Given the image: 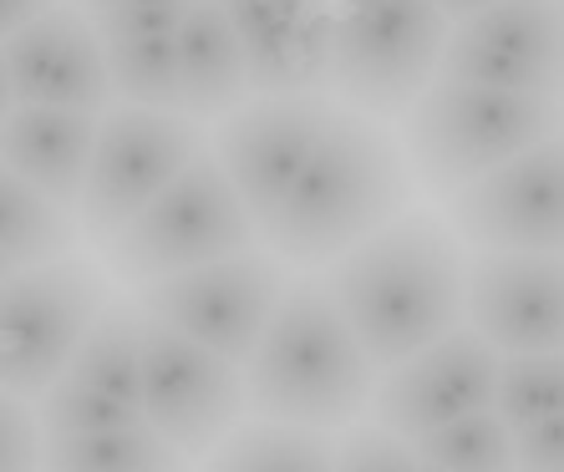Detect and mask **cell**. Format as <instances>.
Listing matches in <instances>:
<instances>
[{
	"instance_id": "1",
	"label": "cell",
	"mask_w": 564,
	"mask_h": 472,
	"mask_svg": "<svg viewBox=\"0 0 564 472\" xmlns=\"http://www.w3.org/2000/svg\"><path fill=\"white\" fill-rule=\"evenodd\" d=\"M463 270L468 260L453 223L427 209H402L341 260H330L321 285L356 330L367 361L387 371L463 326Z\"/></svg>"
},
{
	"instance_id": "2",
	"label": "cell",
	"mask_w": 564,
	"mask_h": 472,
	"mask_svg": "<svg viewBox=\"0 0 564 472\" xmlns=\"http://www.w3.org/2000/svg\"><path fill=\"white\" fill-rule=\"evenodd\" d=\"M408 204L412 168L402 143L367 112L330 107L315 153L305 157L285 198L254 223V234L285 264L321 270L377 234L381 223H392Z\"/></svg>"
},
{
	"instance_id": "3",
	"label": "cell",
	"mask_w": 564,
	"mask_h": 472,
	"mask_svg": "<svg viewBox=\"0 0 564 472\" xmlns=\"http://www.w3.org/2000/svg\"><path fill=\"white\" fill-rule=\"evenodd\" d=\"M239 376H245V407L254 417L315 432L361 421L377 392V366L321 279L285 285Z\"/></svg>"
},
{
	"instance_id": "4",
	"label": "cell",
	"mask_w": 564,
	"mask_h": 472,
	"mask_svg": "<svg viewBox=\"0 0 564 472\" xmlns=\"http://www.w3.org/2000/svg\"><path fill=\"white\" fill-rule=\"evenodd\" d=\"M402 118V153L417 184L433 194H458L473 178L503 168L509 157L560 132L564 102L433 77Z\"/></svg>"
},
{
	"instance_id": "5",
	"label": "cell",
	"mask_w": 564,
	"mask_h": 472,
	"mask_svg": "<svg viewBox=\"0 0 564 472\" xmlns=\"http://www.w3.org/2000/svg\"><path fill=\"white\" fill-rule=\"evenodd\" d=\"M250 244H260L250 209L239 204L235 184L224 178L219 157L204 143V153L153 204H143L118 234L102 239V260L122 285H153L163 275L224 260Z\"/></svg>"
},
{
	"instance_id": "6",
	"label": "cell",
	"mask_w": 564,
	"mask_h": 472,
	"mask_svg": "<svg viewBox=\"0 0 564 472\" xmlns=\"http://www.w3.org/2000/svg\"><path fill=\"white\" fill-rule=\"evenodd\" d=\"M453 31L433 0H351L330 36V92L367 118H402L437 77Z\"/></svg>"
},
{
	"instance_id": "7",
	"label": "cell",
	"mask_w": 564,
	"mask_h": 472,
	"mask_svg": "<svg viewBox=\"0 0 564 472\" xmlns=\"http://www.w3.org/2000/svg\"><path fill=\"white\" fill-rule=\"evenodd\" d=\"M107 305V279L93 260L31 264L0 279V392L41 396L66 371L77 341Z\"/></svg>"
},
{
	"instance_id": "8",
	"label": "cell",
	"mask_w": 564,
	"mask_h": 472,
	"mask_svg": "<svg viewBox=\"0 0 564 472\" xmlns=\"http://www.w3.org/2000/svg\"><path fill=\"white\" fill-rule=\"evenodd\" d=\"M204 153V128L188 112H153V107L112 102L97 118L93 157L77 194V223L93 239L118 234L132 213L153 204L178 173Z\"/></svg>"
},
{
	"instance_id": "9",
	"label": "cell",
	"mask_w": 564,
	"mask_h": 472,
	"mask_svg": "<svg viewBox=\"0 0 564 472\" xmlns=\"http://www.w3.org/2000/svg\"><path fill=\"white\" fill-rule=\"evenodd\" d=\"M285 285V260L250 244L239 254H224V260L163 275L153 285H138V310L158 326L198 341L204 351L245 366V355L254 351L260 330L270 326Z\"/></svg>"
},
{
	"instance_id": "10",
	"label": "cell",
	"mask_w": 564,
	"mask_h": 472,
	"mask_svg": "<svg viewBox=\"0 0 564 472\" xmlns=\"http://www.w3.org/2000/svg\"><path fill=\"white\" fill-rule=\"evenodd\" d=\"M143 421L184 462L209 458L245 417V376L235 361L204 351L178 330L143 326Z\"/></svg>"
},
{
	"instance_id": "11",
	"label": "cell",
	"mask_w": 564,
	"mask_h": 472,
	"mask_svg": "<svg viewBox=\"0 0 564 472\" xmlns=\"http://www.w3.org/2000/svg\"><path fill=\"white\" fill-rule=\"evenodd\" d=\"M447 223L473 250L564 254V128L447 194Z\"/></svg>"
},
{
	"instance_id": "12",
	"label": "cell",
	"mask_w": 564,
	"mask_h": 472,
	"mask_svg": "<svg viewBox=\"0 0 564 472\" xmlns=\"http://www.w3.org/2000/svg\"><path fill=\"white\" fill-rule=\"evenodd\" d=\"M437 77L564 102V6L560 0H499L453 21Z\"/></svg>"
},
{
	"instance_id": "13",
	"label": "cell",
	"mask_w": 564,
	"mask_h": 472,
	"mask_svg": "<svg viewBox=\"0 0 564 472\" xmlns=\"http://www.w3.org/2000/svg\"><path fill=\"white\" fill-rule=\"evenodd\" d=\"M499 361L503 355L473 326H453L433 345L387 366V376L371 392V417H377V427L412 442V437L447 427L468 411H484L494 407Z\"/></svg>"
},
{
	"instance_id": "14",
	"label": "cell",
	"mask_w": 564,
	"mask_h": 472,
	"mask_svg": "<svg viewBox=\"0 0 564 472\" xmlns=\"http://www.w3.org/2000/svg\"><path fill=\"white\" fill-rule=\"evenodd\" d=\"M330 118L326 92L305 97H250L235 112H224L214 128L209 153L219 157L224 178L235 184L239 204L250 209V219L260 223L275 209L285 188L295 184V173L305 168V157L315 153L321 132Z\"/></svg>"
},
{
	"instance_id": "15",
	"label": "cell",
	"mask_w": 564,
	"mask_h": 472,
	"mask_svg": "<svg viewBox=\"0 0 564 472\" xmlns=\"http://www.w3.org/2000/svg\"><path fill=\"white\" fill-rule=\"evenodd\" d=\"M463 320L499 355L560 351L564 254L473 250L463 270Z\"/></svg>"
},
{
	"instance_id": "16",
	"label": "cell",
	"mask_w": 564,
	"mask_h": 472,
	"mask_svg": "<svg viewBox=\"0 0 564 472\" xmlns=\"http://www.w3.org/2000/svg\"><path fill=\"white\" fill-rule=\"evenodd\" d=\"M0 62L11 77V97L26 107H77L107 112L112 81H107L102 36L77 6H52L31 26L0 41Z\"/></svg>"
},
{
	"instance_id": "17",
	"label": "cell",
	"mask_w": 564,
	"mask_h": 472,
	"mask_svg": "<svg viewBox=\"0 0 564 472\" xmlns=\"http://www.w3.org/2000/svg\"><path fill=\"white\" fill-rule=\"evenodd\" d=\"M97 118L102 112H77V107H26L15 102L0 118V168L26 178L31 188L72 209L87 178V157H93Z\"/></svg>"
},
{
	"instance_id": "18",
	"label": "cell",
	"mask_w": 564,
	"mask_h": 472,
	"mask_svg": "<svg viewBox=\"0 0 564 472\" xmlns=\"http://www.w3.org/2000/svg\"><path fill=\"white\" fill-rule=\"evenodd\" d=\"M178 87H184V112L194 122L224 118L239 102H250V72H245V46H239L229 15L219 0H194L178 26Z\"/></svg>"
},
{
	"instance_id": "19",
	"label": "cell",
	"mask_w": 564,
	"mask_h": 472,
	"mask_svg": "<svg viewBox=\"0 0 564 472\" xmlns=\"http://www.w3.org/2000/svg\"><path fill=\"white\" fill-rule=\"evenodd\" d=\"M330 36L336 15L321 6L290 21L285 31L264 36L260 46H245V72H250V97H305L326 92L330 81Z\"/></svg>"
},
{
	"instance_id": "20",
	"label": "cell",
	"mask_w": 564,
	"mask_h": 472,
	"mask_svg": "<svg viewBox=\"0 0 564 472\" xmlns=\"http://www.w3.org/2000/svg\"><path fill=\"white\" fill-rule=\"evenodd\" d=\"M143 326L148 315L138 310V300H107L97 310V320L87 326V336L77 341L62 376L138 407V392H143Z\"/></svg>"
},
{
	"instance_id": "21",
	"label": "cell",
	"mask_w": 564,
	"mask_h": 472,
	"mask_svg": "<svg viewBox=\"0 0 564 472\" xmlns=\"http://www.w3.org/2000/svg\"><path fill=\"white\" fill-rule=\"evenodd\" d=\"M204 472H336V442L290 421H239L209 452Z\"/></svg>"
},
{
	"instance_id": "22",
	"label": "cell",
	"mask_w": 564,
	"mask_h": 472,
	"mask_svg": "<svg viewBox=\"0 0 564 472\" xmlns=\"http://www.w3.org/2000/svg\"><path fill=\"white\" fill-rule=\"evenodd\" d=\"M41 472H184V458L148 421H132L87 437H41Z\"/></svg>"
},
{
	"instance_id": "23",
	"label": "cell",
	"mask_w": 564,
	"mask_h": 472,
	"mask_svg": "<svg viewBox=\"0 0 564 472\" xmlns=\"http://www.w3.org/2000/svg\"><path fill=\"white\" fill-rule=\"evenodd\" d=\"M72 244H77V219L26 178L0 168V254L11 260V270L62 260L72 254Z\"/></svg>"
},
{
	"instance_id": "24",
	"label": "cell",
	"mask_w": 564,
	"mask_h": 472,
	"mask_svg": "<svg viewBox=\"0 0 564 472\" xmlns=\"http://www.w3.org/2000/svg\"><path fill=\"white\" fill-rule=\"evenodd\" d=\"M112 102L153 107V112H184L178 87V41L173 36H102Z\"/></svg>"
},
{
	"instance_id": "25",
	"label": "cell",
	"mask_w": 564,
	"mask_h": 472,
	"mask_svg": "<svg viewBox=\"0 0 564 472\" xmlns=\"http://www.w3.org/2000/svg\"><path fill=\"white\" fill-rule=\"evenodd\" d=\"M412 452L417 462H433L447 472H513V432L494 407L412 437Z\"/></svg>"
},
{
	"instance_id": "26",
	"label": "cell",
	"mask_w": 564,
	"mask_h": 472,
	"mask_svg": "<svg viewBox=\"0 0 564 472\" xmlns=\"http://www.w3.org/2000/svg\"><path fill=\"white\" fill-rule=\"evenodd\" d=\"M494 411L503 417L509 432L564 417V351L503 355L499 386H494Z\"/></svg>"
},
{
	"instance_id": "27",
	"label": "cell",
	"mask_w": 564,
	"mask_h": 472,
	"mask_svg": "<svg viewBox=\"0 0 564 472\" xmlns=\"http://www.w3.org/2000/svg\"><path fill=\"white\" fill-rule=\"evenodd\" d=\"M31 411H36L41 437H87V432H112V427L143 421V407L118 402V396H102L72 376H56Z\"/></svg>"
},
{
	"instance_id": "28",
	"label": "cell",
	"mask_w": 564,
	"mask_h": 472,
	"mask_svg": "<svg viewBox=\"0 0 564 472\" xmlns=\"http://www.w3.org/2000/svg\"><path fill=\"white\" fill-rule=\"evenodd\" d=\"M336 472H417V452L408 437L387 432V427H361L351 421L346 437L336 442Z\"/></svg>"
},
{
	"instance_id": "29",
	"label": "cell",
	"mask_w": 564,
	"mask_h": 472,
	"mask_svg": "<svg viewBox=\"0 0 564 472\" xmlns=\"http://www.w3.org/2000/svg\"><path fill=\"white\" fill-rule=\"evenodd\" d=\"M0 472H41L36 411L15 392H0Z\"/></svg>"
},
{
	"instance_id": "30",
	"label": "cell",
	"mask_w": 564,
	"mask_h": 472,
	"mask_svg": "<svg viewBox=\"0 0 564 472\" xmlns=\"http://www.w3.org/2000/svg\"><path fill=\"white\" fill-rule=\"evenodd\" d=\"M219 6L229 15V26H235L239 46H260L264 36L285 31L290 21H301L315 0H219Z\"/></svg>"
},
{
	"instance_id": "31",
	"label": "cell",
	"mask_w": 564,
	"mask_h": 472,
	"mask_svg": "<svg viewBox=\"0 0 564 472\" xmlns=\"http://www.w3.org/2000/svg\"><path fill=\"white\" fill-rule=\"evenodd\" d=\"M513 472H564V417L513 432Z\"/></svg>"
},
{
	"instance_id": "32",
	"label": "cell",
	"mask_w": 564,
	"mask_h": 472,
	"mask_svg": "<svg viewBox=\"0 0 564 472\" xmlns=\"http://www.w3.org/2000/svg\"><path fill=\"white\" fill-rule=\"evenodd\" d=\"M188 6H194V0H188ZM188 6H132V11L102 15L93 26H97V36H178Z\"/></svg>"
},
{
	"instance_id": "33",
	"label": "cell",
	"mask_w": 564,
	"mask_h": 472,
	"mask_svg": "<svg viewBox=\"0 0 564 472\" xmlns=\"http://www.w3.org/2000/svg\"><path fill=\"white\" fill-rule=\"evenodd\" d=\"M52 6H62V0H0V41L15 36L21 26H31V21L46 15Z\"/></svg>"
},
{
	"instance_id": "34",
	"label": "cell",
	"mask_w": 564,
	"mask_h": 472,
	"mask_svg": "<svg viewBox=\"0 0 564 472\" xmlns=\"http://www.w3.org/2000/svg\"><path fill=\"white\" fill-rule=\"evenodd\" d=\"M132 6H188V0H77V11L87 15V21H102V15L132 11Z\"/></svg>"
},
{
	"instance_id": "35",
	"label": "cell",
	"mask_w": 564,
	"mask_h": 472,
	"mask_svg": "<svg viewBox=\"0 0 564 472\" xmlns=\"http://www.w3.org/2000/svg\"><path fill=\"white\" fill-rule=\"evenodd\" d=\"M433 6L447 15V21H463V15L488 11V6H499V0H433Z\"/></svg>"
},
{
	"instance_id": "36",
	"label": "cell",
	"mask_w": 564,
	"mask_h": 472,
	"mask_svg": "<svg viewBox=\"0 0 564 472\" xmlns=\"http://www.w3.org/2000/svg\"><path fill=\"white\" fill-rule=\"evenodd\" d=\"M15 107V97H11V77H6V62H0V118Z\"/></svg>"
},
{
	"instance_id": "37",
	"label": "cell",
	"mask_w": 564,
	"mask_h": 472,
	"mask_svg": "<svg viewBox=\"0 0 564 472\" xmlns=\"http://www.w3.org/2000/svg\"><path fill=\"white\" fill-rule=\"evenodd\" d=\"M6 275H15V270H11V260H6V254H0V279H6Z\"/></svg>"
},
{
	"instance_id": "38",
	"label": "cell",
	"mask_w": 564,
	"mask_h": 472,
	"mask_svg": "<svg viewBox=\"0 0 564 472\" xmlns=\"http://www.w3.org/2000/svg\"><path fill=\"white\" fill-rule=\"evenodd\" d=\"M417 472H447V468H433V462H417Z\"/></svg>"
},
{
	"instance_id": "39",
	"label": "cell",
	"mask_w": 564,
	"mask_h": 472,
	"mask_svg": "<svg viewBox=\"0 0 564 472\" xmlns=\"http://www.w3.org/2000/svg\"><path fill=\"white\" fill-rule=\"evenodd\" d=\"M560 351H564V341H560Z\"/></svg>"
},
{
	"instance_id": "40",
	"label": "cell",
	"mask_w": 564,
	"mask_h": 472,
	"mask_svg": "<svg viewBox=\"0 0 564 472\" xmlns=\"http://www.w3.org/2000/svg\"><path fill=\"white\" fill-rule=\"evenodd\" d=\"M560 6H564V0H560Z\"/></svg>"
}]
</instances>
